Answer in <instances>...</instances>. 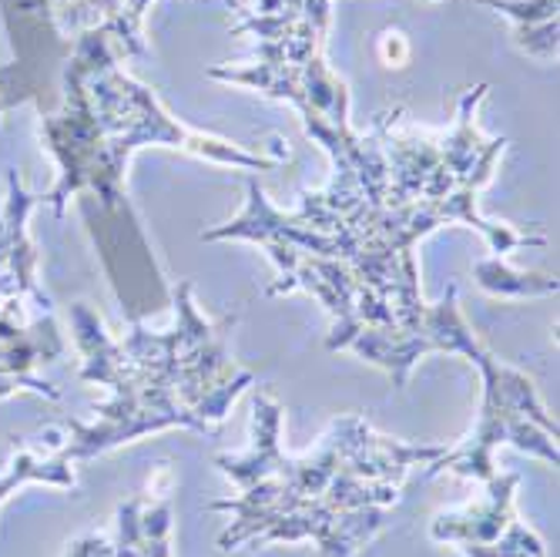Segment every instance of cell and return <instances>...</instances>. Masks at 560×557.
I'll list each match as a JSON object with an SVG mask.
<instances>
[{
    "mask_svg": "<svg viewBox=\"0 0 560 557\" xmlns=\"http://www.w3.org/2000/svg\"><path fill=\"white\" fill-rule=\"evenodd\" d=\"M121 61L118 44L101 27L74 34L61 71V108L40 121V141L58 165L55 185L40 192V206L55 216L78 195H91L101 209H118L128 162L144 148H175L198 162L245 172L285 165V159L182 125L155 91L121 71Z\"/></svg>",
    "mask_w": 560,
    "mask_h": 557,
    "instance_id": "obj_4",
    "label": "cell"
},
{
    "mask_svg": "<svg viewBox=\"0 0 560 557\" xmlns=\"http://www.w3.org/2000/svg\"><path fill=\"white\" fill-rule=\"evenodd\" d=\"M34 94H37V84H34L27 61H11L0 68V115L8 108L24 105V101H31Z\"/></svg>",
    "mask_w": 560,
    "mask_h": 557,
    "instance_id": "obj_13",
    "label": "cell"
},
{
    "mask_svg": "<svg viewBox=\"0 0 560 557\" xmlns=\"http://www.w3.org/2000/svg\"><path fill=\"white\" fill-rule=\"evenodd\" d=\"M474 279H477V286L483 292H490L497 299H547V295H557V289H560L557 276L521 272L514 266H506L500 256L477 259L474 263Z\"/></svg>",
    "mask_w": 560,
    "mask_h": 557,
    "instance_id": "obj_11",
    "label": "cell"
},
{
    "mask_svg": "<svg viewBox=\"0 0 560 557\" xmlns=\"http://www.w3.org/2000/svg\"><path fill=\"white\" fill-rule=\"evenodd\" d=\"M483 487V500L464 511L440 514L430 537L453 544L464 557H547L537 531H530L514 511L521 474H493Z\"/></svg>",
    "mask_w": 560,
    "mask_h": 557,
    "instance_id": "obj_8",
    "label": "cell"
},
{
    "mask_svg": "<svg viewBox=\"0 0 560 557\" xmlns=\"http://www.w3.org/2000/svg\"><path fill=\"white\" fill-rule=\"evenodd\" d=\"M430 4H433V0H430Z\"/></svg>",
    "mask_w": 560,
    "mask_h": 557,
    "instance_id": "obj_14",
    "label": "cell"
},
{
    "mask_svg": "<svg viewBox=\"0 0 560 557\" xmlns=\"http://www.w3.org/2000/svg\"><path fill=\"white\" fill-rule=\"evenodd\" d=\"M248 433V450L215 457L238 487V497L209 503L232 518L219 534L222 550L316 541L319 557H355L386 527L402 477L446 450L393 440L349 414L332 420L310 453L292 457L282 450V407L272 393L252 399Z\"/></svg>",
    "mask_w": 560,
    "mask_h": 557,
    "instance_id": "obj_2",
    "label": "cell"
},
{
    "mask_svg": "<svg viewBox=\"0 0 560 557\" xmlns=\"http://www.w3.org/2000/svg\"><path fill=\"white\" fill-rule=\"evenodd\" d=\"M172 497H135L115 514V534L78 537L65 557H172Z\"/></svg>",
    "mask_w": 560,
    "mask_h": 557,
    "instance_id": "obj_9",
    "label": "cell"
},
{
    "mask_svg": "<svg viewBox=\"0 0 560 557\" xmlns=\"http://www.w3.org/2000/svg\"><path fill=\"white\" fill-rule=\"evenodd\" d=\"M175 320L168 329H151L128 313V333L115 339L101 316L78 302L71 306V336L81 352L78 376L108 386V399L91 423L65 420L55 453L68 464L94 461L101 453L162 430L209 433L232 410V403L256 383L229 352L232 320L212 323L198 313L195 286L172 289Z\"/></svg>",
    "mask_w": 560,
    "mask_h": 557,
    "instance_id": "obj_3",
    "label": "cell"
},
{
    "mask_svg": "<svg viewBox=\"0 0 560 557\" xmlns=\"http://www.w3.org/2000/svg\"><path fill=\"white\" fill-rule=\"evenodd\" d=\"M24 484H55V487H74V471L65 457H34V453H18L11 467L0 474V503L11 494H18Z\"/></svg>",
    "mask_w": 560,
    "mask_h": 557,
    "instance_id": "obj_12",
    "label": "cell"
},
{
    "mask_svg": "<svg viewBox=\"0 0 560 557\" xmlns=\"http://www.w3.org/2000/svg\"><path fill=\"white\" fill-rule=\"evenodd\" d=\"M332 0H248L232 34L256 37L248 65H212L209 78L262 91L299 112L305 135L349 131V88L326 58Z\"/></svg>",
    "mask_w": 560,
    "mask_h": 557,
    "instance_id": "obj_5",
    "label": "cell"
},
{
    "mask_svg": "<svg viewBox=\"0 0 560 557\" xmlns=\"http://www.w3.org/2000/svg\"><path fill=\"white\" fill-rule=\"evenodd\" d=\"M443 225L477 229L500 259L547 245L544 232L493 222L483 212L393 198L389 162L332 172L323 188L302 192L292 212L276 209L252 175L242 212L201 239L266 248L276 266L269 295H313L332 320L326 346L352 349L402 390L430 352H456L474 367L490 352L460 313V289L450 286L440 302L423 299L417 245Z\"/></svg>",
    "mask_w": 560,
    "mask_h": 557,
    "instance_id": "obj_1",
    "label": "cell"
},
{
    "mask_svg": "<svg viewBox=\"0 0 560 557\" xmlns=\"http://www.w3.org/2000/svg\"><path fill=\"white\" fill-rule=\"evenodd\" d=\"M40 192H31L18 172L8 175L0 198V399L14 393H37L58 399L61 393L37 376L65 357V333L55 316V299L37 279V245L27 232Z\"/></svg>",
    "mask_w": 560,
    "mask_h": 557,
    "instance_id": "obj_6",
    "label": "cell"
},
{
    "mask_svg": "<svg viewBox=\"0 0 560 557\" xmlns=\"http://www.w3.org/2000/svg\"><path fill=\"white\" fill-rule=\"evenodd\" d=\"M483 380V399L474 430L456 443L453 450H443L440 457L427 467V477L436 474H456L464 480L487 484L497 467L493 453L497 446H514L530 457H540L544 464H560L557 437L560 427L547 414V407L537 396V386L527 373L500 363L493 352L477 363Z\"/></svg>",
    "mask_w": 560,
    "mask_h": 557,
    "instance_id": "obj_7",
    "label": "cell"
},
{
    "mask_svg": "<svg viewBox=\"0 0 560 557\" xmlns=\"http://www.w3.org/2000/svg\"><path fill=\"white\" fill-rule=\"evenodd\" d=\"M514 24V44L537 61H557V4L560 0H477Z\"/></svg>",
    "mask_w": 560,
    "mask_h": 557,
    "instance_id": "obj_10",
    "label": "cell"
}]
</instances>
